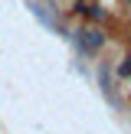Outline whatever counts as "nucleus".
I'll return each mask as SVG.
<instances>
[{"instance_id": "2", "label": "nucleus", "mask_w": 131, "mask_h": 134, "mask_svg": "<svg viewBox=\"0 0 131 134\" xmlns=\"http://www.w3.org/2000/svg\"><path fill=\"white\" fill-rule=\"evenodd\" d=\"M118 72H121V75H131V59H128V62H121V69H118Z\"/></svg>"}, {"instance_id": "1", "label": "nucleus", "mask_w": 131, "mask_h": 134, "mask_svg": "<svg viewBox=\"0 0 131 134\" xmlns=\"http://www.w3.org/2000/svg\"><path fill=\"white\" fill-rule=\"evenodd\" d=\"M75 46L92 56V52H98L105 46V33H98V30H79L75 33Z\"/></svg>"}]
</instances>
